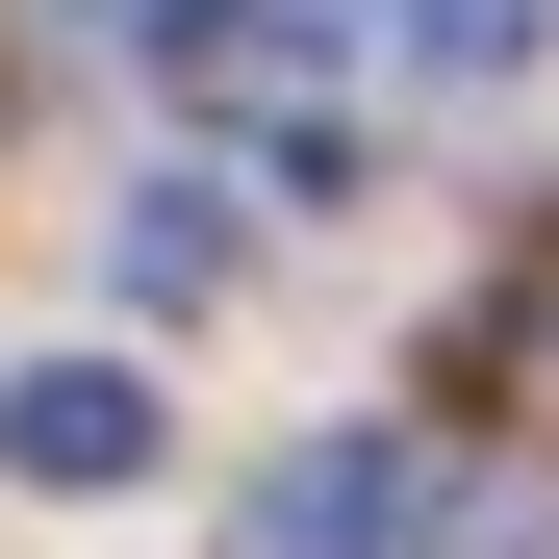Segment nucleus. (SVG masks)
Segmentation results:
<instances>
[{
	"label": "nucleus",
	"mask_w": 559,
	"mask_h": 559,
	"mask_svg": "<svg viewBox=\"0 0 559 559\" xmlns=\"http://www.w3.org/2000/svg\"><path fill=\"white\" fill-rule=\"evenodd\" d=\"M484 534V484H457V432H306L229 484V559H432Z\"/></svg>",
	"instance_id": "f257e3e1"
},
{
	"label": "nucleus",
	"mask_w": 559,
	"mask_h": 559,
	"mask_svg": "<svg viewBox=\"0 0 559 559\" xmlns=\"http://www.w3.org/2000/svg\"><path fill=\"white\" fill-rule=\"evenodd\" d=\"M153 356H26V382H0V457H26L51 509H103V484H153Z\"/></svg>",
	"instance_id": "f03ea898"
},
{
	"label": "nucleus",
	"mask_w": 559,
	"mask_h": 559,
	"mask_svg": "<svg viewBox=\"0 0 559 559\" xmlns=\"http://www.w3.org/2000/svg\"><path fill=\"white\" fill-rule=\"evenodd\" d=\"M229 254H254V229H229V178H128V204H103V280H128L153 331H178V306H229Z\"/></svg>",
	"instance_id": "7ed1b4c3"
},
{
	"label": "nucleus",
	"mask_w": 559,
	"mask_h": 559,
	"mask_svg": "<svg viewBox=\"0 0 559 559\" xmlns=\"http://www.w3.org/2000/svg\"><path fill=\"white\" fill-rule=\"evenodd\" d=\"M432 382H457V407H509V432H559V229L484 280V306H457V356H432Z\"/></svg>",
	"instance_id": "20e7f679"
},
{
	"label": "nucleus",
	"mask_w": 559,
	"mask_h": 559,
	"mask_svg": "<svg viewBox=\"0 0 559 559\" xmlns=\"http://www.w3.org/2000/svg\"><path fill=\"white\" fill-rule=\"evenodd\" d=\"M534 0H382V76H509Z\"/></svg>",
	"instance_id": "39448f33"
}]
</instances>
